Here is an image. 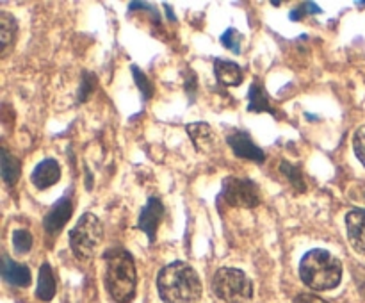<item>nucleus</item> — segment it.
<instances>
[{
  "label": "nucleus",
  "mask_w": 365,
  "mask_h": 303,
  "mask_svg": "<svg viewBox=\"0 0 365 303\" xmlns=\"http://www.w3.org/2000/svg\"><path fill=\"white\" fill-rule=\"evenodd\" d=\"M0 171H2V178L7 185L16 184L21 173L20 160L14 155H11L6 148L2 150V166H0Z\"/></svg>",
  "instance_id": "obj_18"
},
{
  "label": "nucleus",
  "mask_w": 365,
  "mask_h": 303,
  "mask_svg": "<svg viewBox=\"0 0 365 303\" xmlns=\"http://www.w3.org/2000/svg\"><path fill=\"white\" fill-rule=\"evenodd\" d=\"M294 303H328V302H324V299L319 298V296L312 294V292H302V294L296 296Z\"/></svg>",
  "instance_id": "obj_26"
},
{
  "label": "nucleus",
  "mask_w": 365,
  "mask_h": 303,
  "mask_svg": "<svg viewBox=\"0 0 365 303\" xmlns=\"http://www.w3.org/2000/svg\"><path fill=\"white\" fill-rule=\"evenodd\" d=\"M227 141L228 145H230L232 152H234L237 157L253 160V163H264V159H266L262 148H259V146L252 141L250 134H246V132L242 130L230 132Z\"/></svg>",
  "instance_id": "obj_7"
},
{
  "label": "nucleus",
  "mask_w": 365,
  "mask_h": 303,
  "mask_svg": "<svg viewBox=\"0 0 365 303\" xmlns=\"http://www.w3.org/2000/svg\"><path fill=\"white\" fill-rule=\"evenodd\" d=\"M189 138H191L192 145L198 152H210L214 146V130L209 123H203V121H198V123H189L185 127Z\"/></svg>",
  "instance_id": "obj_12"
},
{
  "label": "nucleus",
  "mask_w": 365,
  "mask_h": 303,
  "mask_svg": "<svg viewBox=\"0 0 365 303\" xmlns=\"http://www.w3.org/2000/svg\"><path fill=\"white\" fill-rule=\"evenodd\" d=\"M280 171L285 175V177H287V180L291 182L292 185H294L296 191H302V192L305 191V189H307L305 178H303L302 170H299V168L296 166V164L287 163V160H282Z\"/></svg>",
  "instance_id": "obj_19"
},
{
  "label": "nucleus",
  "mask_w": 365,
  "mask_h": 303,
  "mask_svg": "<svg viewBox=\"0 0 365 303\" xmlns=\"http://www.w3.org/2000/svg\"><path fill=\"white\" fill-rule=\"evenodd\" d=\"M348 241L356 253H365V209H353L346 216Z\"/></svg>",
  "instance_id": "obj_9"
},
{
  "label": "nucleus",
  "mask_w": 365,
  "mask_h": 303,
  "mask_svg": "<svg viewBox=\"0 0 365 303\" xmlns=\"http://www.w3.org/2000/svg\"><path fill=\"white\" fill-rule=\"evenodd\" d=\"M212 289L225 303H252L253 284L248 274L235 267H221L212 278Z\"/></svg>",
  "instance_id": "obj_4"
},
{
  "label": "nucleus",
  "mask_w": 365,
  "mask_h": 303,
  "mask_svg": "<svg viewBox=\"0 0 365 303\" xmlns=\"http://www.w3.org/2000/svg\"><path fill=\"white\" fill-rule=\"evenodd\" d=\"M61 178V166L56 159H45L34 168L32 171V184L38 189H48L53 184H57Z\"/></svg>",
  "instance_id": "obj_11"
},
{
  "label": "nucleus",
  "mask_w": 365,
  "mask_h": 303,
  "mask_svg": "<svg viewBox=\"0 0 365 303\" xmlns=\"http://www.w3.org/2000/svg\"><path fill=\"white\" fill-rule=\"evenodd\" d=\"M132 75H134V78H135V84H138V88H139V91L143 93V95H145V100H148L150 96L153 95V86L150 84V81H148V77H146L145 73H143L141 70H139L138 66H132Z\"/></svg>",
  "instance_id": "obj_22"
},
{
  "label": "nucleus",
  "mask_w": 365,
  "mask_h": 303,
  "mask_svg": "<svg viewBox=\"0 0 365 303\" xmlns=\"http://www.w3.org/2000/svg\"><path fill=\"white\" fill-rule=\"evenodd\" d=\"M103 227L95 214H82L70 232V248L78 260H91L98 252Z\"/></svg>",
  "instance_id": "obj_5"
},
{
  "label": "nucleus",
  "mask_w": 365,
  "mask_h": 303,
  "mask_svg": "<svg viewBox=\"0 0 365 303\" xmlns=\"http://www.w3.org/2000/svg\"><path fill=\"white\" fill-rule=\"evenodd\" d=\"M221 198L234 207H242V209H253L260 203V189L250 178L241 177H227L223 180V189H221Z\"/></svg>",
  "instance_id": "obj_6"
},
{
  "label": "nucleus",
  "mask_w": 365,
  "mask_h": 303,
  "mask_svg": "<svg viewBox=\"0 0 365 303\" xmlns=\"http://www.w3.org/2000/svg\"><path fill=\"white\" fill-rule=\"evenodd\" d=\"M13 248L18 253H27L32 248V235L29 230H14L13 232Z\"/></svg>",
  "instance_id": "obj_20"
},
{
  "label": "nucleus",
  "mask_w": 365,
  "mask_h": 303,
  "mask_svg": "<svg viewBox=\"0 0 365 303\" xmlns=\"http://www.w3.org/2000/svg\"><path fill=\"white\" fill-rule=\"evenodd\" d=\"M71 212H73V203H71L70 196L66 195L63 196L45 216L43 225H45L46 232H48V234H57V232L64 227V223H68Z\"/></svg>",
  "instance_id": "obj_10"
},
{
  "label": "nucleus",
  "mask_w": 365,
  "mask_h": 303,
  "mask_svg": "<svg viewBox=\"0 0 365 303\" xmlns=\"http://www.w3.org/2000/svg\"><path fill=\"white\" fill-rule=\"evenodd\" d=\"M36 294L43 302H50L53 298V294H56V278H53L52 267L46 262L39 267L38 291H36Z\"/></svg>",
  "instance_id": "obj_16"
},
{
  "label": "nucleus",
  "mask_w": 365,
  "mask_h": 303,
  "mask_svg": "<svg viewBox=\"0 0 365 303\" xmlns=\"http://www.w3.org/2000/svg\"><path fill=\"white\" fill-rule=\"evenodd\" d=\"M157 289L164 303H196L202 298V282L187 262H171L160 269Z\"/></svg>",
  "instance_id": "obj_1"
},
{
  "label": "nucleus",
  "mask_w": 365,
  "mask_h": 303,
  "mask_svg": "<svg viewBox=\"0 0 365 303\" xmlns=\"http://www.w3.org/2000/svg\"><path fill=\"white\" fill-rule=\"evenodd\" d=\"M96 78L93 73H84L82 75V84H81V89H78V100L81 102H84V100L89 98V95L93 93V89H95V84H96Z\"/></svg>",
  "instance_id": "obj_24"
},
{
  "label": "nucleus",
  "mask_w": 365,
  "mask_h": 303,
  "mask_svg": "<svg viewBox=\"0 0 365 303\" xmlns=\"http://www.w3.org/2000/svg\"><path fill=\"white\" fill-rule=\"evenodd\" d=\"M241 43H242V34L237 29H228L223 36H221V45L225 48L232 50L234 53H241Z\"/></svg>",
  "instance_id": "obj_21"
},
{
  "label": "nucleus",
  "mask_w": 365,
  "mask_h": 303,
  "mask_svg": "<svg viewBox=\"0 0 365 303\" xmlns=\"http://www.w3.org/2000/svg\"><path fill=\"white\" fill-rule=\"evenodd\" d=\"M353 148H355L356 157H359L360 163L365 166V125L355 132V138H353Z\"/></svg>",
  "instance_id": "obj_23"
},
{
  "label": "nucleus",
  "mask_w": 365,
  "mask_h": 303,
  "mask_svg": "<svg viewBox=\"0 0 365 303\" xmlns=\"http://www.w3.org/2000/svg\"><path fill=\"white\" fill-rule=\"evenodd\" d=\"M2 277L9 284L18 285V287H27L31 284V269L25 264L13 262L9 257L2 259Z\"/></svg>",
  "instance_id": "obj_13"
},
{
  "label": "nucleus",
  "mask_w": 365,
  "mask_h": 303,
  "mask_svg": "<svg viewBox=\"0 0 365 303\" xmlns=\"http://www.w3.org/2000/svg\"><path fill=\"white\" fill-rule=\"evenodd\" d=\"M16 20L9 13L2 11L0 13V48H2L4 56H6L9 46L14 43V39H16Z\"/></svg>",
  "instance_id": "obj_17"
},
{
  "label": "nucleus",
  "mask_w": 365,
  "mask_h": 303,
  "mask_svg": "<svg viewBox=\"0 0 365 303\" xmlns=\"http://www.w3.org/2000/svg\"><path fill=\"white\" fill-rule=\"evenodd\" d=\"M106 259V287L116 303H130L135 296L138 274L134 259L121 248L107 250Z\"/></svg>",
  "instance_id": "obj_2"
},
{
  "label": "nucleus",
  "mask_w": 365,
  "mask_h": 303,
  "mask_svg": "<svg viewBox=\"0 0 365 303\" xmlns=\"http://www.w3.org/2000/svg\"><path fill=\"white\" fill-rule=\"evenodd\" d=\"M307 13H316L317 14V13H321V9H319V6H317V4L305 2V4H302L299 7H296L294 11H292L291 20H299V18L305 16Z\"/></svg>",
  "instance_id": "obj_25"
},
{
  "label": "nucleus",
  "mask_w": 365,
  "mask_h": 303,
  "mask_svg": "<svg viewBox=\"0 0 365 303\" xmlns=\"http://www.w3.org/2000/svg\"><path fill=\"white\" fill-rule=\"evenodd\" d=\"M214 73L217 81L225 86H239L242 81V70L237 63L228 59L214 61Z\"/></svg>",
  "instance_id": "obj_14"
},
{
  "label": "nucleus",
  "mask_w": 365,
  "mask_h": 303,
  "mask_svg": "<svg viewBox=\"0 0 365 303\" xmlns=\"http://www.w3.org/2000/svg\"><path fill=\"white\" fill-rule=\"evenodd\" d=\"M250 106L248 109L252 111V113H262V111H266V113H271L274 114L273 107H271L269 103V96H267V91L266 88H264V84L260 81H255L252 84V88H250Z\"/></svg>",
  "instance_id": "obj_15"
},
{
  "label": "nucleus",
  "mask_w": 365,
  "mask_h": 303,
  "mask_svg": "<svg viewBox=\"0 0 365 303\" xmlns=\"http://www.w3.org/2000/svg\"><path fill=\"white\" fill-rule=\"evenodd\" d=\"M299 278L314 291H330L342 280V264L327 250H310L299 262Z\"/></svg>",
  "instance_id": "obj_3"
},
{
  "label": "nucleus",
  "mask_w": 365,
  "mask_h": 303,
  "mask_svg": "<svg viewBox=\"0 0 365 303\" xmlns=\"http://www.w3.org/2000/svg\"><path fill=\"white\" fill-rule=\"evenodd\" d=\"M164 216V205L160 200L157 198H150L146 202L145 209L141 210V216H139V223L138 227L148 235L150 242L155 241V235H157V228H159L160 220Z\"/></svg>",
  "instance_id": "obj_8"
}]
</instances>
